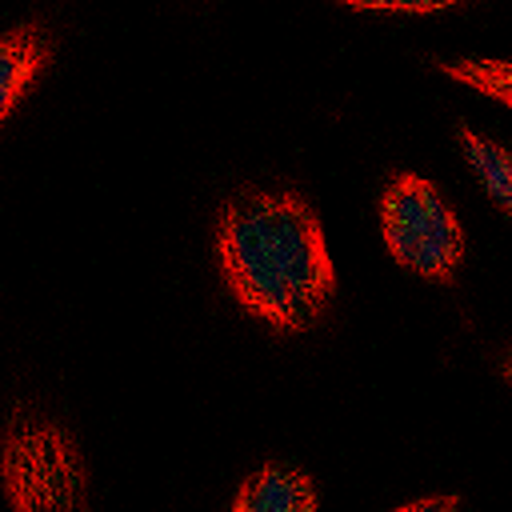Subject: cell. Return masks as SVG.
<instances>
[{
	"instance_id": "6",
	"label": "cell",
	"mask_w": 512,
	"mask_h": 512,
	"mask_svg": "<svg viewBox=\"0 0 512 512\" xmlns=\"http://www.w3.org/2000/svg\"><path fill=\"white\" fill-rule=\"evenodd\" d=\"M460 152H464L468 168L476 172L480 188L492 196V204L512 216V152L468 124H460Z\"/></svg>"
},
{
	"instance_id": "2",
	"label": "cell",
	"mask_w": 512,
	"mask_h": 512,
	"mask_svg": "<svg viewBox=\"0 0 512 512\" xmlns=\"http://www.w3.org/2000/svg\"><path fill=\"white\" fill-rule=\"evenodd\" d=\"M0 492L12 512H88V464L76 436L12 404L0 428Z\"/></svg>"
},
{
	"instance_id": "9",
	"label": "cell",
	"mask_w": 512,
	"mask_h": 512,
	"mask_svg": "<svg viewBox=\"0 0 512 512\" xmlns=\"http://www.w3.org/2000/svg\"><path fill=\"white\" fill-rule=\"evenodd\" d=\"M396 512H460V496L448 492V496H424V500H412Z\"/></svg>"
},
{
	"instance_id": "3",
	"label": "cell",
	"mask_w": 512,
	"mask_h": 512,
	"mask_svg": "<svg viewBox=\"0 0 512 512\" xmlns=\"http://www.w3.org/2000/svg\"><path fill=\"white\" fill-rule=\"evenodd\" d=\"M380 232L392 260L428 280H452L464 260V228L440 188L400 172L380 192Z\"/></svg>"
},
{
	"instance_id": "10",
	"label": "cell",
	"mask_w": 512,
	"mask_h": 512,
	"mask_svg": "<svg viewBox=\"0 0 512 512\" xmlns=\"http://www.w3.org/2000/svg\"><path fill=\"white\" fill-rule=\"evenodd\" d=\"M504 380H508V384H512V348H508V352H504Z\"/></svg>"
},
{
	"instance_id": "5",
	"label": "cell",
	"mask_w": 512,
	"mask_h": 512,
	"mask_svg": "<svg viewBox=\"0 0 512 512\" xmlns=\"http://www.w3.org/2000/svg\"><path fill=\"white\" fill-rule=\"evenodd\" d=\"M52 60V36L44 24H20L0 36V124L28 92V84Z\"/></svg>"
},
{
	"instance_id": "8",
	"label": "cell",
	"mask_w": 512,
	"mask_h": 512,
	"mask_svg": "<svg viewBox=\"0 0 512 512\" xmlns=\"http://www.w3.org/2000/svg\"><path fill=\"white\" fill-rule=\"evenodd\" d=\"M336 4H348L356 12H416V16H428V12L456 8L464 0H336Z\"/></svg>"
},
{
	"instance_id": "4",
	"label": "cell",
	"mask_w": 512,
	"mask_h": 512,
	"mask_svg": "<svg viewBox=\"0 0 512 512\" xmlns=\"http://www.w3.org/2000/svg\"><path fill=\"white\" fill-rule=\"evenodd\" d=\"M232 512H316V480L284 460H272L244 476Z\"/></svg>"
},
{
	"instance_id": "1",
	"label": "cell",
	"mask_w": 512,
	"mask_h": 512,
	"mask_svg": "<svg viewBox=\"0 0 512 512\" xmlns=\"http://www.w3.org/2000/svg\"><path fill=\"white\" fill-rule=\"evenodd\" d=\"M216 256L232 300L276 332L312 328L336 292L324 224L296 192L240 188L220 208Z\"/></svg>"
},
{
	"instance_id": "7",
	"label": "cell",
	"mask_w": 512,
	"mask_h": 512,
	"mask_svg": "<svg viewBox=\"0 0 512 512\" xmlns=\"http://www.w3.org/2000/svg\"><path fill=\"white\" fill-rule=\"evenodd\" d=\"M448 80H460L468 88H476L480 96H492L500 104L512 108V60H480V56H464V60H440L436 64Z\"/></svg>"
}]
</instances>
